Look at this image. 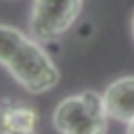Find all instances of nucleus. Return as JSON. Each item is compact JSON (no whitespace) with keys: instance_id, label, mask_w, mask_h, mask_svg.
<instances>
[{"instance_id":"nucleus-4","label":"nucleus","mask_w":134,"mask_h":134,"mask_svg":"<svg viewBox=\"0 0 134 134\" xmlns=\"http://www.w3.org/2000/svg\"><path fill=\"white\" fill-rule=\"evenodd\" d=\"M103 98L109 117L130 124L134 119V75H124L111 82L105 88Z\"/></svg>"},{"instance_id":"nucleus-3","label":"nucleus","mask_w":134,"mask_h":134,"mask_svg":"<svg viewBox=\"0 0 134 134\" xmlns=\"http://www.w3.org/2000/svg\"><path fill=\"white\" fill-rule=\"evenodd\" d=\"M84 0H34L29 34L38 42L59 40L80 17Z\"/></svg>"},{"instance_id":"nucleus-1","label":"nucleus","mask_w":134,"mask_h":134,"mask_svg":"<svg viewBox=\"0 0 134 134\" xmlns=\"http://www.w3.org/2000/svg\"><path fill=\"white\" fill-rule=\"evenodd\" d=\"M0 63L8 73L34 94H42L59 84V69L36 38H27L13 25L0 23Z\"/></svg>"},{"instance_id":"nucleus-7","label":"nucleus","mask_w":134,"mask_h":134,"mask_svg":"<svg viewBox=\"0 0 134 134\" xmlns=\"http://www.w3.org/2000/svg\"><path fill=\"white\" fill-rule=\"evenodd\" d=\"M126 134H134V119L128 124V130H126Z\"/></svg>"},{"instance_id":"nucleus-6","label":"nucleus","mask_w":134,"mask_h":134,"mask_svg":"<svg viewBox=\"0 0 134 134\" xmlns=\"http://www.w3.org/2000/svg\"><path fill=\"white\" fill-rule=\"evenodd\" d=\"M0 134H36L34 130H2Z\"/></svg>"},{"instance_id":"nucleus-2","label":"nucleus","mask_w":134,"mask_h":134,"mask_svg":"<svg viewBox=\"0 0 134 134\" xmlns=\"http://www.w3.org/2000/svg\"><path fill=\"white\" fill-rule=\"evenodd\" d=\"M105 98L94 90L63 98L52 111V126L59 134H107Z\"/></svg>"},{"instance_id":"nucleus-5","label":"nucleus","mask_w":134,"mask_h":134,"mask_svg":"<svg viewBox=\"0 0 134 134\" xmlns=\"http://www.w3.org/2000/svg\"><path fill=\"white\" fill-rule=\"evenodd\" d=\"M38 115L27 107H13L2 115V130H34Z\"/></svg>"},{"instance_id":"nucleus-8","label":"nucleus","mask_w":134,"mask_h":134,"mask_svg":"<svg viewBox=\"0 0 134 134\" xmlns=\"http://www.w3.org/2000/svg\"><path fill=\"white\" fill-rule=\"evenodd\" d=\"M132 36H134V17H132Z\"/></svg>"}]
</instances>
